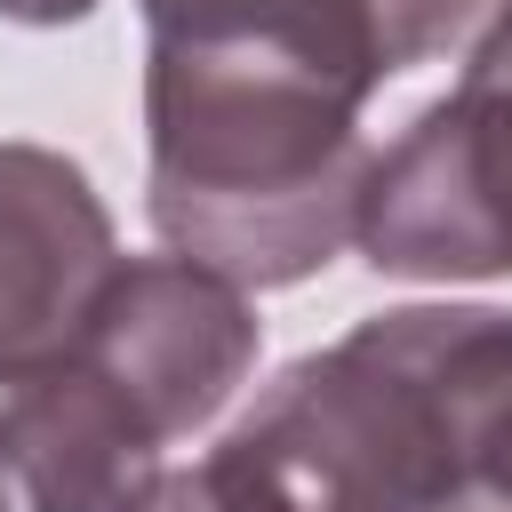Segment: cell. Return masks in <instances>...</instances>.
Returning <instances> with one entry per match:
<instances>
[{
    "instance_id": "obj_7",
    "label": "cell",
    "mask_w": 512,
    "mask_h": 512,
    "mask_svg": "<svg viewBox=\"0 0 512 512\" xmlns=\"http://www.w3.org/2000/svg\"><path fill=\"white\" fill-rule=\"evenodd\" d=\"M144 512H272V504H264V496H256V488H248V480L208 448L200 464L168 472V480L144 496Z\"/></svg>"
},
{
    "instance_id": "obj_9",
    "label": "cell",
    "mask_w": 512,
    "mask_h": 512,
    "mask_svg": "<svg viewBox=\"0 0 512 512\" xmlns=\"http://www.w3.org/2000/svg\"><path fill=\"white\" fill-rule=\"evenodd\" d=\"M0 512H8V480H0Z\"/></svg>"
},
{
    "instance_id": "obj_6",
    "label": "cell",
    "mask_w": 512,
    "mask_h": 512,
    "mask_svg": "<svg viewBox=\"0 0 512 512\" xmlns=\"http://www.w3.org/2000/svg\"><path fill=\"white\" fill-rule=\"evenodd\" d=\"M136 8L152 40L264 56L368 104L384 80L432 64L488 0H136Z\"/></svg>"
},
{
    "instance_id": "obj_3",
    "label": "cell",
    "mask_w": 512,
    "mask_h": 512,
    "mask_svg": "<svg viewBox=\"0 0 512 512\" xmlns=\"http://www.w3.org/2000/svg\"><path fill=\"white\" fill-rule=\"evenodd\" d=\"M256 344L232 280L184 256H120L80 336L0 392V472L24 512H144L168 440L224 416Z\"/></svg>"
},
{
    "instance_id": "obj_1",
    "label": "cell",
    "mask_w": 512,
    "mask_h": 512,
    "mask_svg": "<svg viewBox=\"0 0 512 512\" xmlns=\"http://www.w3.org/2000/svg\"><path fill=\"white\" fill-rule=\"evenodd\" d=\"M216 456L272 512H512V312H376L288 360Z\"/></svg>"
},
{
    "instance_id": "obj_5",
    "label": "cell",
    "mask_w": 512,
    "mask_h": 512,
    "mask_svg": "<svg viewBox=\"0 0 512 512\" xmlns=\"http://www.w3.org/2000/svg\"><path fill=\"white\" fill-rule=\"evenodd\" d=\"M112 216L80 160L0 144V384L48 368L112 280Z\"/></svg>"
},
{
    "instance_id": "obj_2",
    "label": "cell",
    "mask_w": 512,
    "mask_h": 512,
    "mask_svg": "<svg viewBox=\"0 0 512 512\" xmlns=\"http://www.w3.org/2000/svg\"><path fill=\"white\" fill-rule=\"evenodd\" d=\"M144 144L152 232L168 256L232 288L312 280L352 240L376 160L360 136V96L184 40H152L144 56Z\"/></svg>"
},
{
    "instance_id": "obj_4",
    "label": "cell",
    "mask_w": 512,
    "mask_h": 512,
    "mask_svg": "<svg viewBox=\"0 0 512 512\" xmlns=\"http://www.w3.org/2000/svg\"><path fill=\"white\" fill-rule=\"evenodd\" d=\"M352 240L384 280L512 272V0H496L464 80L368 160Z\"/></svg>"
},
{
    "instance_id": "obj_8",
    "label": "cell",
    "mask_w": 512,
    "mask_h": 512,
    "mask_svg": "<svg viewBox=\"0 0 512 512\" xmlns=\"http://www.w3.org/2000/svg\"><path fill=\"white\" fill-rule=\"evenodd\" d=\"M88 8H96V0H0L8 24H40V32H48V24H80Z\"/></svg>"
}]
</instances>
